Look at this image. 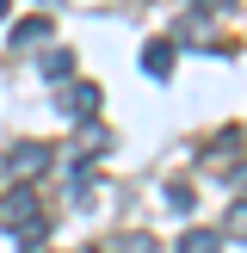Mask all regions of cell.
Instances as JSON below:
<instances>
[{
  "instance_id": "6da1fadb",
  "label": "cell",
  "mask_w": 247,
  "mask_h": 253,
  "mask_svg": "<svg viewBox=\"0 0 247 253\" xmlns=\"http://www.w3.org/2000/svg\"><path fill=\"white\" fill-rule=\"evenodd\" d=\"M0 222H6V229H25V222H37V198L25 192V185H19V192H6V198H0Z\"/></svg>"
},
{
  "instance_id": "7a4b0ae2",
  "label": "cell",
  "mask_w": 247,
  "mask_h": 253,
  "mask_svg": "<svg viewBox=\"0 0 247 253\" xmlns=\"http://www.w3.org/2000/svg\"><path fill=\"white\" fill-rule=\"evenodd\" d=\"M0 167H12L19 179H25V173H43V167H49V148H43V142H19L6 161H0Z\"/></svg>"
},
{
  "instance_id": "3957f363",
  "label": "cell",
  "mask_w": 247,
  "mask_h": 253,
  "mask_svg": "<svg viewBox=\"0 0 247 253\" xmlns=\"http://www.w3.org/2000/svg\"><path fill=\"white\" fill-rule=\"evenodd\" d=\"M62 111H68V118H93V111H99V86L93 81H74L68 93H62Z\"/></svg>"
},
{
  "instance_id": "277c9868",
  "label": "cell",
  "mask_w": 247,
  "mask_h": 253,
  "mask_svg": "<svg viewBox=\"0 0 247 253\" xmlns=\"http://www.w3.org/2000/svg\"><path fill=\"white\" fill-rule=\"evenodd\" d=\"M173 62H179V49H173V43H167V37H155V43H148V49H142V68H148V74H155V81H161V74H173Z\"/></svg>"
},
{
  "instance_id": "5b68a950",
  "label": "cell",
  "mask_w": 247,
  "mask_h": 253,
  "mask_svg": "<svg viewBox=\"0 0 247 253\" xmlns=\"http://www.w3.org/2000/svg\"><path fill=\"white\" fill-rule=\"evenodd\" d=\"M43 37H49V19H25L19 31H12V49H37Z\"/></svg>"
},
{
  "instance_id": "8992f818",
  "label": "cell",
  "mask_w": 247,
  "mask_h": 253,
  "mask_svg": "<svg viewBox=\"0 0 247 253\" xmlns=\"http://www.w3.org/2000/svg\"><path fill=\"white\" fill-rule=\"evenodd\" d=\"M179 253H222V235H216V229H192V235L179 241Z\"/></svg>"
},
{
  "instance_id": "52a82bcc",
  "label": "cell",
  "mask_w": 247,
  "mask_h": 253,
  "mask_svg": "<svg viewBox=\"0 0 247 253\" xmlns=\"http://www.w3.org/2000/svg\"><path fill=\"white\" fill-rule=\"evenodd\" d=\"M93 253H155V241L148 235H118V241H99Z\"/></svg>"
},
{
  "instance_id": "ba28073f",
  "label": "cell",
  "mask_w": 247,
  "mask_h": 253,
  "mask_svg": "<svg viewBox=\"0 0 247 253\" xmlns=\"http://www.w3.org/2000/svg\"><path fill=\"white\" fill-rule=\"evenodd\" d=\"M43 74H49V81L74 74V49H49V56H43Z\"/></svg>"
},
{
  "instance_id": "9c48e42d",
  "label": "cell",
  "mask_w": 247,
  "mask_h": 253,
  "mask_svg": "<svg viewBox=\"0 0 247 253\" xmlns=\"http://www.w3.org/2000/svg\"><path fill=\"white\" fill-rule=\"evenodd\" d=\"M229 235H241V241H247V198H241V204L229 210Z\"/></svg>"
},
{
  "instance_id": "30bf717a",
  "label": "cell",
  "mask_w": 247,
  "mask_h": 253,
  "mask_svg": "<svg viewBox=\"0 0 247 253\" xmlns=\"http://www.w3.org/2000/svg\"><path fill=\"white\" fill-rule=\"evenodd\" d=\"M192 6H198V12H229L235 0H192Z\"/></svg>"
},
{
  "instance_id": "8fae6325",
  "label": "cell",
  "mask_w": 247,
  "mask_h": 253,
  "mask_svg": "<svg viewBox=\"0 0 247 253\" xmlns=\"http://www.w3.org/2000/svg\"><path fill=\"white\" fill-rule=\"evenodd\" d=\"M0 19H6V0H0Z\"/></svg>"
}]
</instances>
